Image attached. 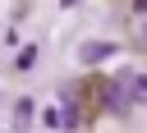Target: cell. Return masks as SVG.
Instances as JSON below:
<instances>
[{"label":"cell","instance_id":"6da1fadb","mask_svg":"<svg viewBox=\"0 0 147 133\" xmlns=\"http://www.w3.org/2000/svg\"><path fill=\"white\" fill-rule=\"evenodd\" d=\"M106 105H110L115 115H129V105H133V73L110 78V87H106Z\"/></svg>","mask_w":147,"mask_h":133},{"label":"cell","instance_id":"7a4b0ae2","mask_svg":"<svg viewBox=\"0 0 147 133\" xmlns=\"http://www.w3.org/2000/svg\"><path fill=\"white\" fill-rule=\"evenodd\" d=\"M110 55H115V41H87V46L78 50L83 64H101V60H110Z\"/></svg>","mask_w":147,"mask_h":133},{"label":"cell","instance_id":"3957f363","mask_svg":"<svg viewBox=\"0 0 147 133\" xmlns=\"http://www.w3.org/2000/svg\"><path fill=\"white\" fill-rule=\"evenodd\" d=\"M28 119H32V101H18V105H14V124L28 128Z\"/></svg>","mask_w":147,"mask_h":133},{"label":"cell","instance_id":"277c9868","mask_svg":"<svg viewBox=\"0 0 147 133\" xmlns=\"http://www.w3.org/2000/svg\"><path fill=\"white\" fill-rule=\"evenodd\" d=\"M60 128H78V110H74V105L60 110Z\"/></svg>","mask_w":147,"mask_h":133},{"label":"cell","instance_id":"5b68a950","mask_svg":"<svg viewBox=\"0 0 147 133\" xmlns=\"http://www.w3.org/2000/svg\"><path fill=\"white\" fill-rule=\"evenodd\" d=\"M133 101H147V78L133 73Z\"/></svg>","mask_w":147,"mask_h":133},{"label":"cell","instance_id":"8992f818","mask_svg":"<svg viewBox=\"0 0 147 133\" xmlns=\"http://www.w3.org/2000/svg\"><path fill=\"white\" fill-rule=\"evenodd\" d=\"M28 64H37V46H28V50L18 55V69H28Z\"/></svg>","mask_w":147,"mask_h":133},{"label":"cell","instance_id":"52a82bcc","mask_svg":"<svg viewBox=\"0 0 147 133\" xmlns=\"http://www.w3.org/2000/svg\"><path fill=\"white\" fill-rule=\"evenodd\" d=\"M133 5H138V14H147V0H133Z\"/></svg>","mask_w":147,"mask_h":133},{"label":"cell","instance_id":"ba28073f","mask_svg":"<svg viewBox=\"0 0 147 133\" xmlns=\"http://www.w3.org/2000/svg\"><path fill=\"white\" fill-rule=\"evenodd\" d=\"M60 5H64V9H74V5H78V0H60Z\"/></svg>","mask_w":147,"mask_h":133},{"label":"cell","instance_id":"9c48e42d","mask_svg":"<svg viewBox=\"0 0 147 133\" xmlns=\"http://www.w3.org/2000/svg\"><path fill=\"white\" fill-rule=\"evenodd\" d=\"M142 41H147V14H142Z\"/></svg>","mask_w":147,"mask_h":133}]
</instances>
